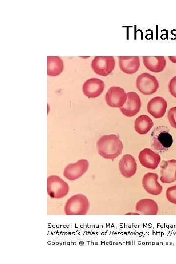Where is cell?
Returning a JSON list of instances; mask_svg holds the SVG:
<instances>
[{
    "instance_id": "6da1fadb",
    "label": "cell",
    "mask_w": 176,
    "mask_h": 264,
    "mask_svg": "<svg viewBox=\"0 0 176 264\" xmlns=\"http://www.w3.org/2000/svg\"><path fill=\"white\" fill-rule=\"evenodd\" d=\"M99 154L105 159H114L122 154L123 145L118 135L111 134L100 137L96 144Z\"/></svg>"
},
{
    "instance_id": "7a4b0ae2",
    "label": "cell",
    "mask_w": 176,
    "mask_h": 264,
    "mask_svg": "<svg viewBox=\"0 0 176 264\" xmlns=\"http://www.w3.org/2000/svg\"><path fill=\"white\" fill-rule=\"evenodd\" d=\"M90 207L89 201L84 195L78 194L69 198L64 206L66 215H85Z\"/></svg>"
},
{
    "instance_id": "3957f363",
    "label": "cell",
    "mask_w": 176,
    "mask_h": 264,
    "mask_svg": "<svg viewBox=\"0 0 176 264\" xmlns=\"http://www.w3.org/2000/svg\"><path fill=\"white\" fill-rule=\"evenodd\" d=\"M153 143L152 146L159 152L167 151L172 146L173 138L166 126H158L152 133Z\"/></svg>"
},
{
    "instance_id": "277c9868",
    "label": "cell",
    "mask_w": 176,
    "mask_h": 264,
    "mask_svg": "<svg viewBox=\"0 0 176 264\" xmlns=\"http://www.w3.org/2000/svg\"><path fill=\"white\" fill-rule=\"evenodd\" d=\"M68 184L59 176L51 175L47 177V192L51 198H63L68 194Z\"/></svg>"
},
{
    "instance_id": "5b68a950",
    "label": "cell",
    "mask_w": 176,
    "mask_h": 264,
    "mask_svg": "<svg viewBox=\"0 0 176 264\" xmlns=\"http://www.w3.org/2000/svg\"><path fill=\"white\" fill-rule=\"evenodd\" d=\"M136 87L142 94L150 95L157 91L159 88V83L154 76L144 72L137 77Z\"/></svg>"
},
{
    "instance_id": "8992f818",
    "label": "cell",
    "mask_w": 176,
    "mask_h": 264,
    "mask_svg": "<svg viewBox=\"0 0 176 264\" xmlns=\"http://www.w3.org/2000/svg\"><path fill=\"white\" fill-rule=\"evenodd\" d=\"M115 65L112 56H95L91 62V66L96 74L107 76L113 71Z\"/></svg>"
},
{
    "instance_id": "52a82bcc",
    "label": "cell",
    "mask_w": 176,
    "mask_h": 264,
    "mask_svg": "<svg viewBox=\"0 0 176 264\" xmlns=\"http://www.w3.org/2000/svg\"><path fill=\"white\" fill-rule=\"evenodd\" d=\"M107 105L112 108H121L126 103L127 94L123 88L119 87H111L105 97Z\"/></svg>"
},
{
    "instance_id": "ba28073f",
    "label": "cell",
    "mask_w": 176,
    "mask_h": 264,
    "mask_svg": "<svg viewBox=\"0 0 176 264\" xmlns=\"http://www.w3.org/2000/svg\"><path fill=\"white\" fill-rule=\"evenodd\" d=\"M89 163L86 159H80L74 163L68 164L64 169L63 175L67 179L73 181L82 176L88 170Z\"/></svg>"
},
{
    "instance_id": "9c48e42d",
    "label": "cell",
    "mask_w": 176,
    "mask_h": 264,
    "mask_svg": "<svg viewBox=\"0 0 176 264\" xmlns=\"http://www.w3.org/2000/svg\"><path fill=\"white\" fill-rule=\"evenodd\" d=\"M127 99L120 110L122 113L127 117L135 115L140 110L141 103L139 96L135 92H128Z\"/></svg>"
},
{
    "instance_id": "30bf717a",
    "label": "cell",
    "mask_w": 176,
    "mask_h": 264,
    "mask_svg": "<svg viewBox=\"0 0 176 264\" xmlns=\"http://www.w3.org/2000/svg\"><path fill=\"white\" fill-rule=\"evenodd\" d=\"M104 82L98 78H90L85 81L83 86V91L88 98L98 97L103 91Z\"/></svg>"
},
{
    "instance_id": "8fae6325",
    "label": "cell",
    "mask_w": 176,
    "mask_h": 264,
    "mask_svg": "<svg viewBox=\"0 0 176 264\" xmlns=\"http://www.w3.org/2000/svg\"><path fill=\"white\" fill-rule=\"evenodd\" d=\"M138 159L140 164L144 167L155 169L160 163L161 157L159 154L150 148H145L139 154Z\"/></svg>"
},
{
    "instance_id": "7c38bea8",
    "label": "cell",
    "mask_w": 176,
    "mask_h": 264,
    "mask_svg": "<svg viewBox=\"0 0 176 264\" xmlns=\"http://www.w3.org/2000/svg\"><path fill=\"white\" fill-rule=\"evenodd\" d=\"M158 176L155 173H148L142 178V183L144 190L149 194L157 196L162 191V186L158 182Z\"/></svg>"
},
{
    "instance_id": "4fadbf2b",
    "label": "cell",
    "mask_w": 176,
    "mask_h": 264,
    "mask_svg": "<svg viewBox=\"0 0 176 264\" xmlns=\"http://www.w3.org/2000/svg\"><path fill=\"white\" fill-rule=\"evenodd\" d=\"M167 108V101L162 97L156 96L151 99L147 104L148 112L154 118L162 117Z\"/></svg>"
},
{
    "instance_id": "5bb4252c",
    "label": "cell",
    "mask_w": 176,
    "mask_h": 264,
    "mask_svg": "<svg viewBox=\"0 0 176 264\" xmlns=\"http://www.w3.org/2000/svg\"><path fill=\"white\" fill-rule=\"evenodd\" d=\"M118 167L121 174L126 178L133 176L137 170L135 159L130 154H124L122 157L119 160Z\"/></svg>"
},
{
    "instance_id": "9a60e30c",
    "label": "cell",
    "mask_w": 176,
    "mask_h": 264,
    "mask_svg": "<svg viewBox=\"0 0 176 264\" xmlns=\"http://www.w3.org/2000/svg\"><path fill=\"white\" fill-rule=\"evenodd\" d=\"M160 180L163 183H171L176 180V160L163 161L160 165Z\"/></svg>"
},
{
    "instance_id": "2e32d148",
    "label": "cell",
    "mask_w": 176,
    "mask_h": 264,
    "mask_svg": "<svg viewBox=\"0 0 176 264\" xmlns=\"http://www.w3.org/2000/svg\"><path fill=\"white\" fill-rule=\"evenodd\" d=\"M118 64L121 70L127 74L135 73L140 65L138 56H119Z\"/></svg>"
},
{
    "instance_id": "e0dca14e",
    "label": "cell",
    "mask_w": 176,
    "mask_h": 264,
    "mask_svg": "<svg viewBox=\"0 0 176 264\" xmlns=\"http://www.w3.org/2000/svg\"><path fill=\"white\" fill-rule=\"evenodd\" d=\"M135 210L143 215H156L158 211V206L155 201L150 198H143L136 204Z\"/></svg>"
},
{
    "instance_id": "ac0fdd59",
    "label": "cell",
    "mask_w": 176,
    "mask_h": 264,
    "mask_svg": "<svg viewBox=\"0 0 176 264\" xmlns=\"http://www.w3.org/2000/svg\"><path fill=\"white\" fill-rule=\"evenodd\" d=\"M142 59L144 66L153 72L162 71L166 65V60L163 56H143Z\"/></svg>"
},
{
    "instance_id": "d6986e66",
    "label": "cell",
    "mask_w": 176,
    "mask_h": 264,
    "mask_svg": "<svg viewBox=\"0 0 176 264\" xmlns=\"http://www.w3.org/2000/svg\"><path fill=\"white\" fill-rule=\"evenodd\" d=\"M154 126L151 118L147 115H141L136 118L134 122V129L139 134H147Z\"/></svg>"
},
{
    "instance_id": "ffe728a7",
    "label": "cell",
    "mask_w": 176,
    "mask_h": 264,
    "mask_svg": "<svg viewBox=\"0 0 176 264\" xmlns=\"http://www.w3.org/2000/svg\"><path fill=\"white\" fill-rule=\"evenodd\" d=\"M62 60L57 56L47 57V74L49 76L59 75L63 70Z\"/></svg>"
},
{
    "instance_id": "44dd1931",
    "label": "cell",
    "mask_w": 176,
    "mask_h": 264,
    "mask_svg": "<svg viewBox=\"0 0 176 264\" xmlns=\"http://www.w3.org/2000/svg\"><path fill=\"white\" fill-rule=\"evenodd\" d=\"M166 198L172 203L176 204V185L167 188L166 192Z\"/></svg>"
},
{
    "instance_id": "7402d4cb",
    "label": "cell",
    "mask_w": 176,
    "mask_h": 264,
    "mask_svg": "<svg viewBox=\"0 0 176 264\" xmlns=\"http://www.w3.org/2000/svg\"><path fill=\"white\" fill-rule=\"evenodd\" d=\"M167 117L171 126L176 129V107H172L169 110Z\"/></svg>"
},
{
    "instance_id": "603a6c76",
    "label": "cell",
    "mask_w": 176,
    "mask_h": 264,
    "mask_svg": "<svg viewBox=\"0 0 176 264\" xmlns=\"http://www.w3.org/2000/svg\"><path fill=\"white\" fill-rule=\"evenodd\" d=\"M168 88L171 94L176 98V76H175L170 81Z\"/></svg>"
},
{
    "instance_id": "cb8c5ba5",
    "label": "cell",
    "mask_w": 176,
    "mask_h": 264,
    "mask_svg": "<svg viewBox=\"0 0 176 264\" xmlns=\"http://www.w3.org/2000/svg\"><path fill=\"white\" fill-rule=\"evenodd\" d=\"M170 60L174 63H176V56H169Z\"/></svg>"
}]
</instances>
